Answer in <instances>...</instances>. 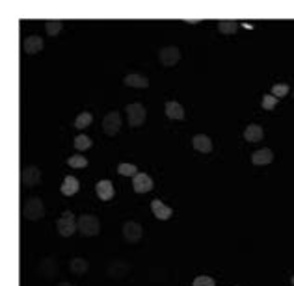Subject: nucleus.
<instances>
[{
	"mask_svg": "<svg viewBox=\"0 0 294 286\" xmlns=\"http://www.w3.org/2000/svg\"><path fill=\"white\" fill-rule=\"evenodd\" d=\"M56 228H58V233L62 234L64 238H69L73 236L75 231L79 228V219H75L73 212H69V210H65L64 216L56 221Z\"/></svg>",
	"mask_w": 294,
	"mask_h": 286,
	"instance_id": "1",
	"label": "nucleus"
},
{
	"mask_svg": "<svg viewBox=\"0 0 294 286\" xmlns=\"http://www.w3.org/2000/svg\"><path fill=\"white\" fill-rule=\"evenodd\" d=\"M23 216H25L28 221H38L45 216V206H43V201L40 197H30L26 201L25 208H23Z\"/></svg>",
	"mask_w": 294,
	"mask_h": 286,
	"instance_id": "2",
	"label": "nucleus"
},
{
	"mask_svg": "<svg viewBox=\"0 0 294 286\" xmlns=\"http://www.w3.org/2000/svg\"><path fill=\"white\" fill-rule=\"evenodd\" d=\"M244 138L250 143H255V141H261L265 138V130H263V126L259 125H248L244 130Z\"/></svg>",
	"mask_w": 294,
	"mask_h": 286,
	"instance_id": "15",
	"label": "nucleus"
},
{
	"mask_svg": "<svg viewBox=\"0 0 294 286\" xmlns=\"http://www.w3.org/2000/svg\"><path fill=\"white\" fill-rule=\"evenodd\" d=\"M79 231L84 236H97L101 233V223L95 216H89V214H82L79 218Z\"/></svg>",
	"mask_w": 294,
	"mask_h": 286,
	"instance_id": "3",
	"label": "nucleus"
},
{
	"mask_svg": "<svg viewBox=\"0 0 294 286\" xmlns=\"http://www.w3.org/2000/svg\"><path fill=\"white\" fill-rule=\"evenodd\" d=\"M56 270H58V264H56V260H54V258H50V257H47L40 264V273H41V275H45V277L56 275V273H58Z\"/></svg>",
	"mask_w": 294,
	"mask_h": 286,
	"instance_id": "20",
	"label": "nucleus"
},
{
	"mask_svg": "<svg viewBox=\"0 0 294 286\" xmlns=\"http://www.w3.org/2000/svg\"><path fill=\"white\" fill-rule=\"evenodd\" d=\"M67 164L71 165V167H75V169H84V167L88 165V160H86L82 155H73V156H69Z\"/></svg>",
	"mask_w": 294,
	"mask_h": 286,
	"instance_id": "23",
	"label": "nucleus"
},
{
	"mask_svg": "<svg viewBox=\"0 0 294 286\" xmlns=\"http://www.w3.org/2000/svg\"><path fill=\"white\" fill-rule=\"evenodd\" d=\"M192 147H194L197 152L207 155V152H211L212 150V141H211V138L205 136V134H197V136L192 138Z\"/></svg>",
	"mask_w": 294,
	"mask_h": 286,
	"instance_id": "10",
	"label": "nucleus"
},
{
	"mask_svg": "<svg viewBox=\"0 0 294 286\" xmlns=\"http://www.w3.org/2000/svg\"><path fill=\"white\" fill-rule=\"evenodd\" d=\"M290 91V87L287 86V84H275V86H272V95H274L275 99H283L287 93Z\"/></svg>",
	"mask_w": 294,
	"mask_h": 286,
	"instance_id": "26",
	"label": "nucleus"
},
{
	"mask_svg": "<svg viewBox=\"0 0 294 286\" xmlns=\"http://www.w3.org/2000/svg\"><path fill=\"white\" fill-rule=\"evenodd\" d=\"M292 286H294V275H292Z\"/></svg>",
	"mask_w": 294,
	"mask_h": 286,
	"instance_id": "31",
	"label": "nucleus"
},
{
	"mask_svg": "<svg viewBox=\"0 0 294 286\" xmlns=\"http://www.w3.org/2000/svg\"><path fill=\"white\" fill-rule=\"evenodd\" d=\"M127 116H128V125L133 128H138L145 123V106L142 102H133V104H127Z\"/></svg>",
	"mask_w": 294,
	"mask_h": 286,
	"instance_id": "4",
	"label": "nucleus"
},
{
	"mask_svg": "<svg viewBox=\"0 0 294 286\" xmlns=\"http://www.w3.org/2000/svg\"><path fill=\"white\" fill-rule=\"evenodd\" d=\"M192 286H216V282H214V279H212V277L199 275V277H196V279H194Z\"/></svg>",
	"mask_w": 294,
	"mask_h": 286,
	"instance_id": "28",
	"label": "nucleus"
},
{
	"mask_svg": "<svg viewBox=\"0 0 294 286\" xmlns=\"http://www.w3.org/2000/svg\"><path fill=\"white\" fill-rule=\"evenodd\" d=\"M218 30H220L222 34L231 35L238 30V23H235V21H220V23H218Z\"/></svg>",
	"mask_w": 294,
	"mask_h": 286,
	"instance_id": "21",
	"label": "nucleus"
},
{
	"mask_svg": "<svg viewBox=\"0 0 294 286\" xmlns=\"http://www.w3.org/2000/svg\"><path fill=\"white\" fill-rule=\"evenodd\" d=\"M91 121H94V116H91L89 112H82L79 117H77V121H75V126L82 130V128H86V126L91 125Z\"/></svg>",
	"mask_w": 294,
	"mask_h": 286,
	"instance_id": "22",
	"label": "nucleus"
},
{
	"mask_svg": "<svg viewBox=\"0 0 294 286\" xmlns=\"http://www.w3.org/2000/svg\"><path fill=\"white\" fill-rule=\"evenodd\" d=\"M119 128H121V116H119V112H110L104 116L103 119V132L106 134V136L114 138L116 134L119 132Z\"/></svg>",
	"mask_w": 294,
	"mask_h": 286,
	"instance_id": "5",
	"label": "nucleus"
},
{
	"mask_svg": "<svg viewBox=\"0 0 294 286\" xmlns=\"http://www.w3.org/2000/svg\"><path fill=\"white\" fill-rule=\"evenodd\" d=\"M123 84L128 87H147L149 86V78L143 77V74L133 73V74H127V77L123 78Z\"/></svg>",
	"mask_w": 294,
	"mask_h": 286,
	"instance_id": "14",
	"label": "nucleus"
},
{
	"mask_svg": "<svg viewBox=\"0 0 294 286\" xmlns=\"http://www.w3.org/2000/svg\"><path fill=\"white\" fill-rule=\"evenodd\" d=\"M118 173L123 177H136L138 175V167L133 164H119L118 165Z\"/></svg>",
	"mask_w": 294,
	"mask_h": 286,
	"instance_id": "25",
	"label": "nucleus"
},
{
	"mask_svg": "<svg viewBox=\"0 0 294 286\" xmlns=\"http://www.w3.org/2000/svg\"><path fill=\"white\" fill-rule=\"evenodd\" d=\"M151 210H153V214H155V218L162 219V221L170 219V218H172V214H173V210L170 208V206H166V204L162 203V201H158V199H155L151 203Z\"/></svg>",
	"mask_w": 294,
	"mask_h": 286,
	"instance_id": "11",
	"label": "nucleus"
},
{
	"mask_svg": "<svg viewBox=\"0 0 294 286\" xmlns=\"http://www.w3.org/2000/svg\"><path fill=\"white\" fill-rule=\"evenodd\" d=\"M58 286H75V284H71V282H60Z\"/></svg>",
	"mask_w": 294,
	"mask_h": 286,
	"instance_id": "30",
	"label": "nucleus"
},
{
	"mask_svg": "<svg viewBox=\"0 0 294 286\" xmlns=\"http://www.w3.org/2000/svg\"><path fill=\"white\" fill-rule=\"evenodd\" d=\"M73 145H75V149L77 150H86V149H89L91 147V138H88V136H77L75 138V141H73Z\"/></svg>",
	"mask_w": 294,
	"mask_h": 286,
	"instance_id": "24",
	"label": "nucleus"
},
{
	"mask_svg": "<svg viewBox=\"0 0 294 286\" xmlns=\"http://www.w3.org/2000/svg\"><path fill=\"white\" fill-rule=\"evenodd\" d=\"M275 104H278V99H275L272 93H268V95L263 97V108H265V110H274Z\"/></svg>",
	"mask_w": 294,
	"mask_h": 286,
	"instance_id": "29",
	"label": "nucleus"
},
{
	"mask_svg": "<svg viewBox=\"0 0 294 286\" xmlns=\"http://www.w3.org/2000/svg\"><path fill=\"white\" fill-rule=\"evenodd\" d=\"M62 23H60V21H49V23H47V25H45V30H47V34L49 35H58L60 34V30H62Z\"/></svg>",
	"mask_w": 294,
	"mask_h": 286,
	"instance_id": "27",
	"label": "nucleus"
},
{
	"mask_svg": "<svg viewBox=\"0 0 294 286\" xmlns=\"http://www.w3.org/2000/svg\"><path fill=\"white\" fill-rule=\"evenodd\" d=\"M97 195L101 201H110L114 197V186L110 180H101V182H97Z\"/></svg>",
	"mask_w": 294,
	"mask_h": 286,
	"instance_id": "16",
	"label": "nucleus"
},
{
	"mask_svg": "<svg viewBox=\"0 0 294 286\" xmlns=\"http://www.w3.org/2000/svg\"><path fill=\"white\" fill-rule=\"evenodd\" d=\"M158 60H160V63L164 67H173L181 60V52H179L177 47H164L158 52Z\"/></svg>",
	"mask_w": 294,
	"mask_h": 286,
	"instance_id": "6",
	"label": "nucleus"
},
{
	"mask_svg": "<svg viewBox=\"0 0 294 286\" xmlns=\"http://www.w3.org/2000/svg\"><path fill=\"white\" fill-rule=\"evenodd\" d=\"M123 236H125V240L128 243H138L143 236L142 225L136 223V221H127V223L123 225Z\"/></svg>",
	"mask_w": 294,
	"mask_h": 286,
	"instance_id": "7",
	"label": "nucleus"
},
{
	"mask_svg": "<svg viewBox=\"0 0 294 286\" xmlns=\"http://www.w3.org/2000/svg\"><path fill=\"white\" fill-rule=\"evenodd\" d=\"M23 182L25 186L28 188H34L41 182V171L40 167H35V165H28L25 171H23Z\"/></svg>",
	"mask_w": 294,
	"mask_h": 286,
	"instance_id": "9",
	"label": "nucleus"
},
{
	"mask_svg": "<svg viewBox=\"0 0 294 286\" xmlns=\"http://www.w3.org/2000/svg\"><path fill=\"white\" fill-rule=\"evenodd\" d=\"M133 188L136 194H147L153 189V179L145 173H138L133 177Z\"/></svg>",
	"mask_w": 294,
	"mask_h": 286,
	"instance_id": "8",
	"label": "nucleus"
},
{
	"mask_svg": "<svg viewBox=\"0 0 294 286\" xmlns=\"http://www.w3.org/2000/svg\"><path fill=\"white\" fill-rule=\"evenodd\" d=\"M88 260L86 258H80V257H75L73 260L69 262V270L75 273V275H84V273L88 272Z\"/></svg>",
	"mask_w": 294,
	"mask_h": 286,
	"instance_id": "19",
	"label": "nucleus"
},
{
	"mask_svg": "<svg viewBox=\"0 0 294 286\" xmlns=\"http://www.w3.org/2000/svg\"><path fill=\"white\" fill-rule=\"evenodd\" d=\"M166 116L170 117V119H177V121H182L185 119V108L179 104V102L175 101H168L166 102Z\"/></svg>",
	"mask_w": 294,
	"mask_h": 286,
	"instance_id": "13",
	"label": "nucleus"
},
{
	"mask_svg": "<svg viewBox=\"0 0 294 286\" xmlns=\"http://www.w3.org/2000/svg\"><path fill=\"white\" fill-rule=\"evenodd\" d=\"M80 182L77 177H65L64 182H62V194L64 195H75L79 192Z\"/></svg>",
	"mask_w": 294,
	"mask_h": 286,
	"instance_id": "18",
	"label": "nucleus"
},
{
	"mask_svg": "<svg viewBox=\"0 0 294 286\" xmlns=\"http://www.w3.org/2000/svg\"><path fill=\"white\" fill-rule=\"evenodd\" d=\"M274 160V152L270 149H261V150H255L253 155H251V162L253 165H268L272 164Z\"/></svg>",
	"mask_w": 294,
	"mask_h": 286,
	"instance_id": "12",
	"label": "nucleus"
},
{
	"mask_svg": "<svg viewBox=\"0 0 294 286\" xmlns=\"http://www.w3.org/2000/svg\"><path fill=\"white\" fill-rule=\"evenodd\" d=\"M43 50V39L40 35H30L25 39V52L26 54H35Z\"/></svg>",
	"mask_w": 294,
	"mask_h": 286,
	"instance_id": "17",
	"label": "nucleus"
}]
</instances>
